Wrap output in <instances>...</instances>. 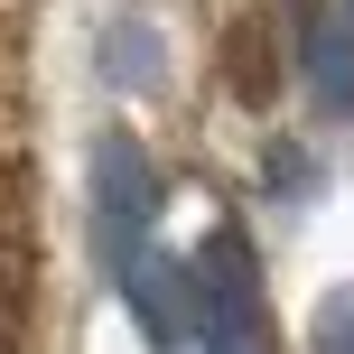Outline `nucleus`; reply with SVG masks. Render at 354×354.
<instances>
[{
    "label": "nucleus",
    "instance_id": "nucleus-5",
    "mask_svg": "<svg viewBox=\"0 0 354 354\" xmlns=\"http://www.w3.org/2000/svg\"><path fill=\"white\" fill-rule=\"evenodd\" d=\"M103 75L122 93H149V84H159V37H149L140 19H112V28H103Z\"/></svg>",
    "mask_w": 354,
    "mask_h": 354
},
{
    "label": "nucleus",
    "instance_id": "nucleus-3",
    "mask_svg": "<svg viewBox=\"0 0 354 354\" xmlns=\"http://www.w3.org/2000/svg\"><path fill=\"white\" fill-rule=\"evenodd\" d=\"M299 84L326 122H354V10L299 0Z\"/></svg>",
    "mask_w": 354,
    "mask_h": 354
},
{
    "label": "nucleus",
    "instance_id": "nucleus-6",
    "mask_svg": "<svg viewBox=\"0 0 354 354\" xmlns=\"http://www.w3.org/2000/svg\"><path fill=\"white\" fill-rule=\"evenodd\" d=\"M308 345H317V354H354V280L317 299V317H308Z\"/></svg>",
    "mask_w": 354,
    "mask_h": 354
},
{
    "label": "nucleus",
    "instance_id": "nucleus-2",
    "mask_svg": "<svg viewBox=\"0 0 354 354\" xmlns=\"http://www.w3.org/2000/svg\"><path fill=\"white\" fill-rule=\"evenodd\" d=\"M196 261V354H270V308H261V261L233 224H214Z\"/></svg>",
    "mask_w": 354,
    "mask_h": 354
},
{
    "label": "nucleus",
    "instance_id": "nucleus-1",
    "mask_svg": "<svg viewBox=\"0 0 354 354\" xmlns=\"http://www.w3.org/2000/svg\"><path fill=\"white\" fill-rule=\"evenodd\" d=\"M84 196H93V261L112 270V289L149 261V224H159V168L131 131H103L84 159Z\"/></svg>",
    "mask_w": 354,
    "mask_h": 354
},
{
    "label": "nucleus",
    "instance_id": "nucleus-4",
    "mask_svg": "<svg viewBox=\"0 0 354 354\" xmlns=\"http://www.w3.org/2000/svg\"><path fill=\"white\" fill-rule=\"evenodd\" d=\"M122 299H131V317H140L149 354H196V261L149 252V261L122 280Z\"/></svg>",
    "mask_w": 354,
    "mask_h": 354
}]
</instances>
